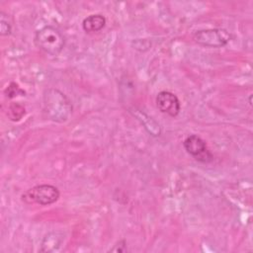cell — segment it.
<instances>
[{"label":"cell","mask_w":253,"mask_h":253,"mask_svg":"<svg viewBox=\"0 0 253 253\" xmlns=\"http://www.w3.org/2000/svg\"><path fill=\"white\" fill-rule=\"evenodd\" d=\"M126 250V243L125 240H120L114 248L111 249V251H115V252H125Z\"/></svg>","instance_id":"4fadbf2b"},{"label":"cell","mask_w":253,"mask_h":253,"mask_svg":"<svg viewBox=\"0 0 253 253\" xmlns=\"http://www.w3.org/2000/svg\"><path fill=\"white\" fill-rule=\"evenodd\" d=\"M59 190L50 184L34 186L22 194V201L26 204H38L40 206L52 205L59 199Z\"/></svg>","instance_id":"3957f363"},{"label":"cell","mask_w":253,"mask_h":253,"mask_svg":"<svg viewBox=\"0 0 253 253\" xmlns=\"http://www.w3.org/2000/svg\"><path fill=\"white\" fill-rule=\"evenodd\" d=\"M232 35L225 29H207L197 31L193 35V40L207 47H221L226 45Z\"/></svg>","instance_id":"277c9868"},{"label":"cell","mask_w":253,"mask_h":253,"mask_svg":"<svg viewBox=\"0 0 253 253\" xmlns=\"http://www.w3.org/2000/svg\"><path fill=\"white\" fill-rule=\"evenodd\" d=\"M35 44L46 54L56 56L64 47L65 39L61 32L52 26H44L36 32Z\"/></svg>","instance_id":"7a4b0ae2"},{"label":"cell","mask_w":253,"mask_h":253,"mask_svg":"<svg viewBox=\"0 0 253 253\" xmlns=\"http://www.w3.org/2000/svg\"><path fill=\"white\" fill-rule=\"evenodd\" d=\"M106 26V18L102 14H91L82 22V28L86 33H96Z\"/></svg>","instance_id":"52a82bcc"},{"label":"cell","mask_w":253,"mask_h":253,"mask_svg":"<svg viewBox=\"0 0 253 253\" xmlns=\"http://www.w3.org/2000/svg\"><path fill=\"white\" fill-rule=\"evenodd\" d=\"M185 150L197 161L209 163L212 161L213 155L209 150L206 141L197 134H191L183 142Z\"/></svg>","instance_id":"5b68a950"},{"label":"cell","mask_w":253,"mask_h":253,"mask_svg":"<svg viewBox=\"0 0 253 253\" xmlns=\"http://www.w3.org/2000/svg\"><path fill=\"white\" fill-rule=\"evenodd\" d=\"M8 15L0 12V34L1 36H10L12 33V25L8 20Z\"/></svg>","instance_id":"7c38bea8"},{"label":"cell","mask_w":253,"mask_h":253,"mask_svg":"<svg viewBox=\"0 0 253 253\" xmlns=\"http://www.w3.org/2000/svg\"><path fill=\"white\" fill-rule=\"evenodd\" d=\"M62 241V235H60L58 232H51L48 233L42 243V248L41 249L42 251H50V246H52V250H55L56 247H58L60 245Z\"/></svg>","instance_id":"9c48e42d"},{"label":"cell","mask_w":253,"mask_h":253,"mask_svg":"<svg viewBox=\"0 0 253 253\" xmlns=\"http://www.w3.org/2000/svg\"><path fill=\"white\" fill-rule=\"evenodd\" d=\"M26 114L25 107L19 103H11L8 107L7 116L13 122L20 121Z\"/></svg>","instance_id":"30bf717a"},{"label":"cell","mask_w":253,"mask_h":253,"mask_svg":"<svg viewBox=\"0 0 253 253\" xmlns=\"http://www.w3.org/2000/svg\"><path fill=\"white\" fill-rule=\"evenodd\" d=\"M137 119L141 122V124L144 126V128L153 136H157L160 135L161 132V128L160 126L148 115L138 112V116H136Z\"/></svg>","instance_id":"ba28073f"},{"label":"cell","mask_w":253,"mask_h":253,"mask_svg":"<svg viewBox=\"0 0 253 253\" xmlns=\"http://www.w3.org/2000/svg\"><path fill=\"white\" fill-rule=\"evenodd\" d=\"M42 106L46 119L55 123H65L72 113V104L69 99L64 93L55 88L44 90Z\"/></svg>","instance_id":"6da1fadb"},{"label":"cell","mask_w":253,"mask_h":253,"mask_svg":"<svg viewBox=\"0 0 253 253\" xmlns=\"http://www.w3.org/2000/svg\"><path fill=\"white\" fill-rule=\"evenodd\" d=\"M158 110L170 117H176L180 113L181 103L179 98L170 91H160L155 99Z\"/></svg>","instance_id":"8992f818"},{"label":"cell","mask_w":253,"mask_h":253,"mask_svg":"<svg viewBox=\"0 0 253 253\" xmlns=\"http://www.w3.org/2000/svg\"><path fill=\"white\" fill-rule=\"evenodd\" d=\"M4 93H5L6 97L9 99H13L17 96H25V94H26V92L23 89H21L19 87V85L15 82H11L5 89Z\"/></svg>","instance_id":"8fae6325"}]
</instances>
